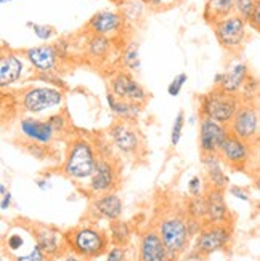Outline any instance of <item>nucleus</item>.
<instances>
[{
    "label": "nucleus",
    "instance_id": "obj_1",
    "mask_svg": "<svg viewBox=\"0 0 260 261\" xmlns=\"http://www.w3.org/2000/svg\"><path fill=\"white\" fill-rule=\"evenodd\" d=\"M199 106L202 117L228 125L241 106V98L240 95L225 92L220 87H214V90L199 98Z\"/></svg>",
    "mask_w": 260,
    "mask_h": 261
},
{
    "label": "nucleus",
    "instance_id": "obj_2",
    "mask_svg": "<svg viewBox=\"0 0 260 261\" xmlns=\"http://www.w3.org/2000/svg\"><path fill=\"white\" fill-rule=\"evenodd\" d=\"M97 162L98 159L95 155L92 143L85 138H79L73 141L69 151H67L63 173L74 179H85L93 175Z\"/></svg>",
    "mask_w": 260,
    "mask_h": 261
},
{
    "label": "nucleus",
    "instance_id": "obj_3",
    "mask_svg": "<svg viewBox=\"0 0 260 261\" xmlns=\"http://www.w3.org/2000/svg\"><path fill=\"white\" fill-rule=\"evenodd\" d=\"M247 28L249 22L238 15H231L227 19H222L212 26L214 36H216L220 47L230 53H238L247 39Z\"/></svg>",
    "mask_w": 260,
    "mask_h": 261
},
{
    "label": "nucleus",
    "instance_id": "obj_4",
    "mask_svg": "<svg viewBox=\"0 0 260 261\" xmlns=\"http://www.w3.org/2000/svg\"><path fill=\"white\" fill-rule=\"evenodd\" d=\"M67 241H69L71 250L84 258H97L103 255L108 245L106 236L95 228H88V226L74 229Z\"/></svg>",
    "mask_w": 260,
    "mask_h": 261
},
{
    "label": "nucleus",
    "instance_id": "obj_5",
    "mask_svg": "<svg viewBox=\"0 0 260 261\" xmlns=\"http://www.w3.org/2000/svg\"><path fill=\"white\" fill-rule=\"evenodd\" d=\"M157 232H159L161 239L171 256H178L180 253L186 250L191 232H190L188 224L182 218L171 217V218L162 220Z\"/></svg>",
    "mask_w": 260,
    "mask_h": 261
},
{
    "label": "nucleus",
    "instance_id": "obj_6",
    "mask_svg": "<svg viewBox=\"0 0 260 261\" xmlns=\"http://www.w3.org/2000/svg\"><path fill=\"white\" fill-rule=\"evenodd\" d=\"M63 103V92L55 87H31L21 98V106L29 114H40V112L58 108Z\"/></svg>",
    "mask_w": 260,
    "mask_h": 261
},
{
    "label": "nucleus",
    "instance_id": "obj_7",
    "mask_svg": "<svg viewBox=\"0 0 260 261\" xmlns=\"http://www.w3.org/2000/svg\"><path fill=\"white\" fill-rule=\"evenodd\" d=\"M231 241V226L223 224H207L204 229L199 231L195 250L201 256L212 255L219 250H223Z\"/></svg>",
    "mask_w": 260,
    "mask_h": 261
},
{
    "label": "nucleus",
    "instance_id": "obj_8",
    "mask_svg": "<svg viewBox=\"0 0 260 261\" xmlns=\"http://www.w3.org/2000/svg\"><path fill=\"white\" fill-rule=\"evenodd\" d=\"M228 128L230 133L247 143L255 140L260 133V114L257 108L254 105L241 103L238 112H236L233 120L228 123Z\"/></svg>",
    "mask_w": 260,
    "mask_h": 261
},
{
    "label": "nucleus",
    "instance_id": "obj_9",
    "mask_svg": "<svg viewBox=\"0 0 260 261\" xmlns=\"http://www.w3.org/2000/svg\"><path fill=\"white\" fill-rule=\"evenodd\" d=\"M228 135V125L202 117L199 123V147L202 154H219Z\"/></svg>",
    "mask_w": 260,
    "mask_h": 261
},
{
    "label": "nucleus",
    "instance_id": "obj_10",
    "mask_svg": "<svg viewBox=\"0 0 260 261\" xmlns=\"http://www.w3.org/2000/svg\"><path fill=\"white\" fill-rule=\"evenodd\" d=\"M111 92L117 98L129 103L143 105L148 99V93L140 82H137L129 72H117L111 79Z\"/></svg>",
    "mask_w": 260,
    "mask_h": 261
},
{
    "label": "nucleus",
    "instance_id": "obj_11",
    "mask_svg": "<svg viewBox=\"0 0 260 261\" xmlns=\"http://www.w3.org/2000/svg\"><path fill=\"white\" fill-rule=\"evenodd\" d=\"M219 155L222 157V161L227 165H230L233 168H243L246 165V162L249 161L251 147L247 141L230 133L228 138L225 140Z\"/></svg>",
    "mask_w": 260,
    "mask_h": 261
},
{
    "label": "nucleus",
    "instance_id": "obj_12",
    "mask_svg": "<svg viewBox=\"0 0 260 261\" xmlns=\"http://www.w3.org/2000/svg\"><path fill=\"white\" fill-rule=\"evenodd\" d=\"M109 136L114 146L124 154H133L140 147V136L127 120H117L111 125Z\"/></svg>",
    "mask_w": 260,
    "mask_h": 261
},
{
    "label": "nucleus",
    "instance_id": "obj_13",
    "mask_svg": "<svg viewBox=\"0 0 260 261\" xmlns=\"http://www.w3.org/2000/svg\"><path fill=\"white\" fill-rule=\"evenodd\" d=\"M25 56L37 74L53 72L60 58L58 50H56L55 45H40V47L28 48L25 51Z\"/></svg>",
    "mask_w": 260,
    "mask_h": 261
},
{
    "label": "nucleus",
    "instance_id": "obj_14",
    "mask_svg": "<svg viewBox=\"0 0 260 261\" xmlns=\"http://www.w3.org/2000/svg\"><path fill=\"white\" fill-rule=\"evenodd\" d=\"M122 24H124V21H122L121 15H117L116 11L103 10V11H98V13H95L88 19L87 28L93 36L109 37V36H114V34L121 32Z\"/></svg>",
    "mask_w": 260,
    "mask_h": 261
},
{
    "label": "nucleus",
    "instance_id": "obj_15",
    "mask_svg": "<svg viewBox=\"0 0 260 261\" xmlns=\"http://www.w3.org/2000/svg\"><path fill=\"white\" fill-rule=\"evenodd\" d=\"M116 181H117V173H116L114 165L105 161V159H98L95 172L90 176L88 188L93 192H97V194L98 192L100 194H106L111 189H114Z\"/></svg>",
    "mask_w": 260,
    "mask_h": 261
},
{
    "label": "nucleus",
    "instance_id": "obj_16",
    "mask_svg": "<svg viewBox=\"0 0 260 261\" xmlns=\"http://www.w3.org/2000/svg\"><path fill=\"white\" fill-rule=\"evenodd\" d=\"M169 258L171 255H169L159 232H145L140 241V261H169Z\"/></svg>",
    "mask_w": 260,
    "mask_h": 261
},
{
    "label": "nucleus",
    "instance_id": "obj_17",
    "mask_svg": "<svg viewBox=\"0 0 260 261\" xmlns=\"http://www.w3.org/2000/svg\"><path fill=\"white\" fill-rule=\"evenodd\" d=\"M207 223L209 224H223L230 221V210L225 202L223 189L210 188L207 192Z\"/></svg>",
    "mask_w": 260,
    "mask_h": 261
},
{
    "label": "nucleus",
    "instance_id": "obj_18",
    "mask_svg": "<svg viewBox=\"0 0 260 261\" xmlns=\"http://www.w3.org/2000/svg\"><path fill=\"white\" fill-rule=\"evenodd\" d=\"M19 130L26 138H29L34 143H40V144L50 143L55 135V130L50 125L49 120H37L32 117L22 119L19 123Z\"/></svg>",
    "mask_w": 260,
    "mask_h": 261
},
{
    "label": "nucleus",
    "instance_id": "obj_19",
    "mask_svg": "<svg viewBox=\"0 0 260 261\" xmlns=\"http://www.w3.org/2000/svg\"><path fill=\"white\" fill-rule=\"evenodd\" d=\"M249 67L244 61H236L233 63L227 71H223V79L220 88H223L225 92L233 93V95H240L243 90L247 77H249Z\"/></svg>",
    "mask_w": 260,
    "mask_h": 261
},
{
    "label": "nucleus",
    "instance_id": "obj_20",
    "mask_svg": "<svg viewBox=\"0 0 260 261\" xmlns=\"http://www.w3.org/2000/svg\"><path fill=\"white\" fill-rule=\"evenodd\" d=\"M22 71H25V63L18 55H2V58H0V85H2V88L18 82Z\"/></svg>",
    "mask_w": 260,
    "mask_h": 261
},
{
    "label": "nucleus",
    "instance_id": "obj_21",
    "mask_svg": "<svg viewBox=\"0 0 260 261\" xmlns=\"http://www.w3.org/2000/svg\"><path fill=\"white\" fill-rule=\"evenodd\" d=\"M202 165L206 168L209 183L212 188L225 189L228 186V176L223 170V161L219 154H202Z\"/></svg>",
    "mask_w": 260,
    "mask_h": 261
},
{
    "label": "nucleus",
    "instance_id": "obj_22",
    "mask_svg": "<svg viewBox=\"0 0 260 261\" xmlns=\"http://www.w3.org/2000/svg\"><path fill=\"white\" fill-rule=\"evenodd\" d=\"M231 15H234V0H207L202 11V18L209 26H214Z\"/></svg>",
    "mask_w": 260,
    "mask_h": 261
},
{
    "label": "nucleus",
    "instance_id": "obj_23",
    "mask_svg": "<svg viewBox=\"0 0 260 261\" xmlns=\"http://www.w3.org/2000/svg\"><path fill=\"white\" fill-rule=\"evenodd\" d=\"M93 208L103 218L111 220V221H116V220L121 218L124 205H122V200H121L119 196L112 194V192H106V194H103L101 197L95 199Z\"/></svg>",
    "mask_w": 260,
    "mask_h": 261
},
{
    "label": "nucleus",
    "instance_id": "obj_24",
    "mask_svg": "<svg viewBox=\"0 0 260 261\" xmlns=\"http://www.w3.org/2000/svg\"><path fill=\"white\" fill-rule=\"evenodd\" d=\"M106 101H108V108L114 116H117L121 120H135L141 112V105L137 103H129V101H124L121 98H117L114 93H108L106 95Z\"/></svg>",
    "mask_w": 260,
    "mask_h": 261
},
{
    "label": "nucleus",
    "instance_id": "obj_25",
    "mask_svg": "<svg viewBox=\"0 0 260 261\" xmlns=\"http://www.w3.org/2000/svg\"><path fill=\"white\" fill-rule=\"evenodd\" d=\"M60 234L55 232L52 229L42 228L40 231H37L36 239H37V245L43 250V253L47 256H53L58 253L60 250V241H58Z\"/></svg>",
    "mask_w": 260,
    "mask_h": 261
},
{
    "label": "nucleus",
    "instance_id": "obj_26",
    "mask_svg": "<svg viewBox=\"0 0 260 261\" xmlns=\"http://www.w3.org/2000/svg\"><path fill=\"white\" fill-rule=\"evenodd\" d=\"M109 48H111V40L108 37L92 36V39L88 40V45H87V53L90 58L101 60V58H106L108 56Z\"/></svg>",
    "mask_w": 260,
    "mask_h": 261
},
{
    "label": "nucleus",
    "instance_id": "obj_27",
    "mask_svg": "<svg viewBox=\"0 0 260 261\" xmlns=\"http://www.w3.org/2000/svg\"><path fill=\"white\" fill-rule=\"evenodd\" d=\"M122 64L130 71L140 69V51H138V43L130 42L122 51Z\"/></svg>",
    "mask_w": 260,
    "mask_h": 261
},
{
    "label": "nucleus",
    "instance_id": "obj_28",
    "mask_svg": "<svg viewBox=\"0 0 260 261\" xmlns=\"http://www.w3.org/2000/svg\"><path fill=\"white\" fill-rule=\"evenodd\" d=\"M260 93V82L258 79L249 75L247 81L243 87V90L240 92V98H241V103H247V105H254L255 98Z\"/></svg>",
    "mask_w": 260,
    "mask_h": 261
},
{
    "label": "nucleus",
    "instance_id": "obj_29",
    "mask_svg": "<svg viewBox=\"0 0 260 261\" xmlns=\"http://www.w3.org/2000/svg\"><path fill=\"white\" fill-rule=\"evenodd\" d=\"M129 237H130V229L129 226L124 223V221H112L111 224V239L117 247L121 245H126L129 242Z\"/></svg>",
    "mask_w": 260,
    "mask_h": 261
},
{
    "label": "nucleus",
    "instance_id": "obj_30",
    "mask_svg": "<svg viewBox=\"0 0 260 261\" xmlns=\"http://www.w3.org/2000/svg\"><path fill=\"white\" fill-rule=\"evenodd\" d=\"M188 213L193 217L195 220L201 218H207V197H193L188 203Z\"/></svg>",
    "mask_w": 260,
    "mask_h": 261
},
{
    "label": "nucleus",
    "instance_id": "obj_31",
    "mask_svg": "<svg viewBox=\"0 0 260 261\" xmlns=\"http://www.w3.org/2000/svg\"><path fill=\"white\" fill-rule=\"evenodd\" d=\"M183 127H185V112L178 111L174 119V125H172V132H171V144L174 147L180 143V140H182Z\"/></svg>",
    "mask_w": 260,
    "mask_h": 261
},
{
    "label": "nucleus",
    "instance_id": "obj_32",
    "mask_svg": "<svg viewBox=\"0 0 260 261\" xmlns=\"http://www.w3.org/2000/svg\"><path fill=\"white\" fill-rule=\"evenodd\" d=\"M255 4L257 0H234V15L241 16L243 19L249 22Z\"/></svg>",
    "mask_w": 260,
    "mask_h": 261
},
{
    "label": "nucleus",
    "instance_id": "obj_33",
    "mask_svg": "<svg viewBox=\"0 0 260 261\" xmlns=\"http://www.w3.org/2000/svg\"><path fill=\"white\" fill-rule=\"evenodd\" d=\"M186 81H188V74H186V72H180V74H177V75L172 79V82L169 84V87H167V93L171 95V96H178L180 92H182V88L185 87Z\"/></svg>",
    "mask_w": 260,
    "mask_h": 261
},
{
    "label": "nucleus",
    "instance_id": "obj_34",
    "mask_svg": "<svg viewBox=\"0 0 260 261\" xmlns=\"http://www.w3.org/2000/svg\"><path fill=\"white\" fill-rule=\"evenodd\" d=\"M28 26L32 28L34 34L40 39V40H50L52 36L55 34L52 26H45V24H34V22H28Z\"/></svg>",
    "mask_w": 260,
    "mask_h": 261
},
{
    "label": "nucleus",
    "instance_id": "obj_35",
    "mask_svg": "<svg viewBox=\"0 0 260 261\" xmlns=\"http://www.w3.org/2000/svg\"><path fill=\"white\" fill-rule=\"evenodd\" d=\"M43 258H45L43 250L36 244L29 253H26V255H19V256L16 258V261H43Z\"/></svg>",
    "mask_w": 260,
    "mask_h": 261
},
{
    "label": "nucleus",
    "instance_id": "obj_36",
    "mask_svg": "<svg viewBox=\"0 0 260 261\" xmlns=\"http://www.w3.org/2000/svg\"><path fill=\"white\" fill-rule=\"evenodd\" d=\"M201 191H202V179L199 176H193L188 183V192L193 197H198L201 196Z\"/></svg>",
    "mask_w": 260,
    "mask_h": 261
},
{
    "label": "nucleus",
    "instance_id": "obj_37",
    "mask_svg": "<svg viewBox=\"0 0 260 261\" xmlns=\"http://www.w3.org/2000/svg\"><path fill=\"white\" fill-rule=\"evenodd\" d=\"M249 26L260 34V0H257V4L254 7V11H252L251 19H249Z\"/></svg>",
    "mask_w": 260,
    "mask_h": 261
},
{
    "label": "nucleus",
    "instance_id": "obj_38",
    "mask_svg": "<svg viewBox=\"0 0 260 261\" xmlns=\"http://www.w3.org/2000/svg\"><path fill=\"white\" fill-rule=\"evenodd\" d=\"M124 259H126V252H124V248L117 245L112 247L106 256V261H124Z\"/></svg>",
    "mask_w": 260,
    "mask_h": 261
},
{
    "label": "nucleus",
    "instance_id": "obj_39",
    "mask_svg": "<svg viewBox=\"0 0 260 261\" xmlns=\"http://www.w3.org/2000/svg\"><path fill=\"white\" fill-rule=\"evenodd\" d=\"M49 122H50V125L53 127L55 133H56V132H63L64 127H66V119H64V116H61V114L52 116V117L49 119Z\"/></svg>",
    "mask_w": 260,
    "mask_h": 261
},
{
    "label": "nucleus",
    "instance_id": "obj_40",
    "mask_svg": "<svg viewBox=\"0 0 260 261\" xmlns=\"http://www.w3.org/2000/svg\"><path fill=\"white\" fill-rule=\"evenodd\" d=\"M228 192H230V196H233L236 199H240L243 202H249V194H247V192L240 186H230Z\"/></svg>",
    "mask_w": 260,
    "mask_h": 261
},
{
    "label": "nucleus",
    "instance_id": "obj_41",
    "mask_svg": "<svg viewBox=\"0 0 260 261\" xmlns=\"http://www.w3.org/2000/svg\"><path fill=\"white\" fill-rule=\"evenodd\" d=\"M22 244H25V241H22V237L19 234H11L7 239V245L10 250H18V248L22 247Z\"/></svg>",
    "mask_w": 260,
    "mask_h": 261
},
{
    "label": "nucleus",
    "instance_id": "obj_42",
    "mask_svg": "<svg viewBox=\"0 0 260 261\" xmlns=\"http://www.w3.org/2000/svg\"><path fill=\"white\" fill-rule=\"evenodd\" d=\"M0 192H2V202H0V208L2 210H8L11 205V192L7 191L5 185L0 186Z\"/></svg>",
    "mask_w": 260,
    "mask_h": 261
},
{
    "label": "nucleus",
    "instance_id": "obj_43",
    "mask_svg": "<svg viewBox=\"0 0 260 261\" xmlns=\"http://www.w3.org/2000/svg\"><path fill=\"white\" fill-rule=\"evenodd\" d=\"M146 4H150V5H153V7H159L161 4H162V0H145Z\"/></svg>",
    "mask_w": 260,
    "mask_h": 261
},
{
    "label": "nucleus",
    "instance_id": "obj_44",
    "mask_svg": "<svg viewBox=\"0 0 260 261\" xmlns=\"http://www.w3.org/2000/svg\"><path fill=\"white\" fill-rule=\"evenodd\" d=\"M66 261H81V259H79L77 256H73V255H71V256H67V258H66Z\"/></svg>",
    "mask_w": 260,
    "mask_h": 261
},
{
    "label": "nucleus",
    "instance_id": "obj_45",
    "mask_svg": "<svg viewBox=\"0 0 260 261\" xmlns=\"http://www.w3.org/2000/svg\"><path fill=\"white\" fill-rule=\"evenodd\" d=\"M255 186H257V189L260 191V175L257 176V179H255Z\"/></svg>",
    "mask_w": 260,
    "mask_h": 261
},
{
    "label": "nucleus",
    "instance_id": "obj_46",
    "mask_svg": "<svg viewBox=\"0 0 260 261\" xmlns=\"http://www.w3.org/2000/svg\"><path fill=\"white\" fill-rule=\"evenodd\" d=\"M0 2H2V4H10L11 0H0Z\"/></svg>",
    "mask_w": 260,
    "mask_h": 261
},
{
    "label": "nucleus",
    "instance_id": "obj_47",
    "mask_svg": "<svg viewBox=\"0 0 260 261\" xmlns=\"http://www.w3.org/2000/svg\"><path fill=\"white\" fill-rule=\"evenodd\" d=\"M116 2H121V0H116Z\"/></svg>",
    "mask_w": 260,
    "mask_h": 261
}]
</instances>
